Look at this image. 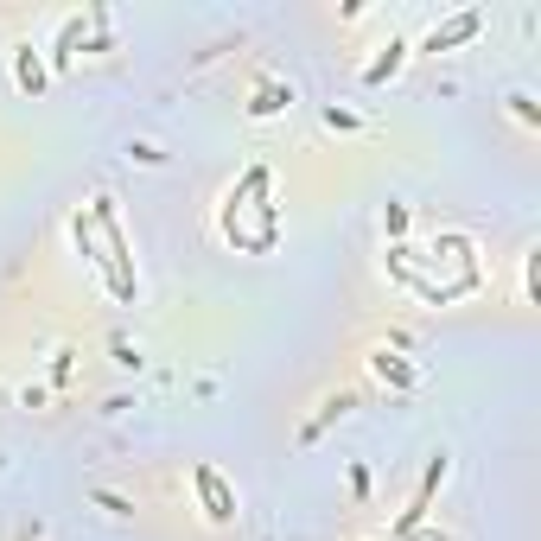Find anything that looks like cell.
<instances>
[{"label":"cell","instance_id":"1","mask_svg":"<svg viewBox=\"0 0 541 541\" xmlns=\"http://www.w3.org/2000/svg\"><path fill=\"white\" fill-rule=\"evenodd\" d=\"M90 236L102 242L96 268H102V281H109V293H115L121 306H134V300H141V281H134V255H128V236H121V217H115L109 191L90 204Z\"/></svg>","mask_w":541,"mask_h":541},{"label":"cell","instance_id":"2","mask_svg":"<svg viewBox=\"0 0 541 541\" xmlns=\"http://www.w3.org/2000/svg\"><path fill=\"white\" fill-rule=\"evenodd\" d=\"M446 471H452V459H446V452H433V459H427V478H421V491H414V503H408V510H401L395 516V541H408V535H421V522H427V510H433V497H440V484H446Z\"/></svg>","mask_w":541,"mask_h":541},{"label":"cell","instance_id":"3","mask_svg":"<svg viewBox=\"0 0 541 541\" xmlns=\"http://www.w3.org/2000/svg\"><path fill=\"white\" fill-rule=\"evenodd\" d=\"M191 484H198V503H204V522H217V529H223V522H236V491H230V484H223V478H217V471H211V465H191Z\"/></svg>","mask_w":541,"mask_h":541},{"label":"cell","instance_id":"4","mask_svg":"<svg viewBox=\"0 0 541 541\" xmlns=\"http://www.w3.org/2000/svg\"><path fill=\"white\" fill-rule=\"evenodd\" d=\"M484 32V7H465V13H452V20H440L421 39V51H452V45H465V39H478Z\"/></svg>","mask_w":541,"mask_h":541},{"label":"cell","instance_id":"5","mask_svg":"<svg viewBox=\"0 0 541 541\" xmlns=\"http://www.w3.org/2000/svg\"><path fill=\"white\" fill-rule=\"evenodd\" d=\"M45 77H51V64H45V51L39 45H13V83H20V96H45Z\"/></svg>","mask_w":541,"mask_h":541},{"label":"cell","instance_id":"6","mask_svg":"<svg viewBox=\"0 0 541 541\" xmlns=\"http://www.w3.org/2000/svg\"><path fill=\"white\" fill-rule=\"evenodd\" d=\"M401 58H408V39H389L370 64H363V83H370V90H376V83H389V77L401 71Z\"/></svg>","mask_w":541,"mask_h":541},{"label":"cell","instance_id":"7","mask_svg":"<svg viewBox=\"0 0 541 541\" xmlns=\"http://www.w3.org/2000/svg\"><path fill=\"white\" fill-rule=\"evenodd\" d=\"M83 26H90V13H71V20L58 26V45H51V64H58V71L77 58V45H83Z\"/></svg>","mask_w":541,"mask_h":541},{"label":"cell","instance_id":"8","mask_svg":"<svg viewBox=\"0 0 541 541\" xmlns=\"http://www.w3.org/2000/svg\"><path fill=\"white\" fill-rule=\"evenodd\" d=\"M370 370L389 382V389H414V382H421V370H414V363H401V357H389V351H376Z\"/></svg>","mask_w":541,"mask_h":541},{"label":"cell","instance_id":"9","mask_svg":"<svg viewBox=\"0 0 541 541\" xmlns=\"http://www.w3.org/2000/svg\"><path fill=\"white\" fill-rule=\"evenodd\" d=\"M281 109H293V83H261L255 102H249V115L261 121V115H281Z\"/></svg>","mask_w":541,"mask_h":541},{"label":"cell","instance_id":"10","mask_svg":"<svg viewBox=\"0 0 541 541\" xmlns=\"http://www.w3.org/2000/svg\"><path fill=\"white\" fill-rule=\"evenodd\" d=\"M510 115H516V121H529V128H541V109H535V96H522V90L510 96Z\"/></svg>","mask_w":541,"mask_h":541},{"label":"cell","instance_id":"11","mask_svg":"<svg viewBox=\"0 0 541 541\" xmlns=\"http://www.w3.org/2000/svg\"><path fill=\"white\" fill-rule=\"evenodd\" d=\"M325 128H357V115H351V109H338V102H331V109H325Z\"/></svg>","mask_w":541,"mask_h":541},{"label":"cell","instance_id":"12","mask_svg":"<svg viewBox=\"0 0 541 541\" xmlns=\"http://www.w3.org/2000/svg\"><path fill=\"white\" fill-rule=\"evenodd\" d=\"M382 223H389V236H401V230H408V204H389V217H382Z\"/></svg>","mask_w":541,"mask_h":541}]
</instances>
